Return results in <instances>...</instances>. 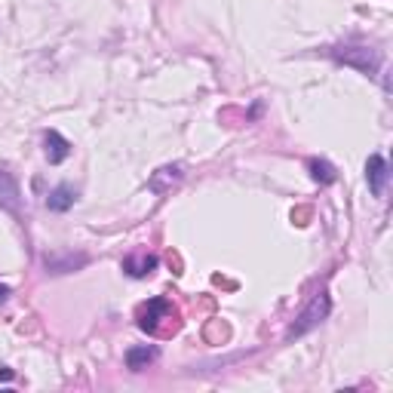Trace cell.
<instances>
[{
	"mask_svg": "<svg viewBox=\"0 0 393 393\" xmlns=\"http://www.w3.org/2000/svg\"><path fill=\"white\" fill-rule=\"evenodd\" d=\"M154 360H157V351H154V347H148V344H145V347H132V351L127 353L129 369H136V372H139V369H145V365H148V363H154Z\"/></svg>",
	"mask_w": 393,
	"mask_h": 393,
	"instance_id": "ba28073f",
	"label": "cell"
},
{
	"mask_svg": "<svg viewBox=\"0 0 393 393\" xmlns=\"http://www.w3.org/2000/svg\"><path fill=\"white\" fill-rule=\"evenodd\" d=\"M10 298V286H0V301Z\"/></svg>",
	"mask_w": 393,
	"mask_h": 393,
	"instance_id": "8fae6325",
	"label": "cell"
},
{
	"mask_svg": "<svg viewBox=\"0 0 393 393\" xmlns=\"http://www.w3.org/2000/svg\"><path fill=\"white\" fill-rule=\"evenodd\" d=\"M0 206L13 209V212L19 209V187H16L13 175L4 172V169H0Z\"/></svg>",
	"mask_w": 393,
	"mask_h": 393,
	"instance_id": "52a82bcc",
	"label": "cell"
},
{
	"mask_svg": "<svg viewBox=\"0 0 393 393\" xmlns=\"http://www.w3.org/2000/svg\"><path fill=\"white\" fill-rule=\"evenodd\" d=\"M74 200H77L74 187H71V184H59L56 191L47 196V206H49L52 212H68L71 206H74Z\"/></svg>",
	"mask_w": 393,
	"mask_h": 393,
	"instance_id": "8992f818",
	"label": "cell"
},
{
	"mask_svg": "<svg viewBox=\"0 0 393 393\" xmlns=\"http://www.w3.org/2000/svg\"><path fill=\"white\" fill-rule=\"evenodd\" d=\"M157 255H148V252H136V255H127L123 258V271H127L129 276H136V280H141V276H148L151 271H157Z\"/></svg>",
	"mask_w": 393,
	"mask_h": 393,
	"instance_id": "3957f363",
	"label": "cell"
},
{
	"mask_svg": "<svg viewBox=\"0 0 393 393\" xmlns=\"http://www.w3.org/2000/svg\"><path fill=\"white\" fill-rule=\"evenodd\" d=\"M326 317H329V295H326V292H317V298L310 301V305H307V310L298 317V323L292 326L289 338H298V335L310 332V329H314V326H319Z\"/></svg>",
	"mask_w": 393,
	"mask_h": 393,
	"instance_id": "6da1fadb",
	"label": "cell"
},
{
	"mask_svg": "<svg viewBox=\"0 0 393 393\" xmlns=\"http://www.w3.org/2000/svg\"><path fill=\"white\" fill-rule=\"evenodd\" d=\"M0 381H13V372L10 369H0Z\"/></svg>",
	"mask_w": 393,
	"mask_h": 393,
	"instance_id": "30bf717a",
	"label": "cell"
},
{
	"mask_svg": "<svg viewBox=\"0 0 393 393\" xmlns=\"http://www.w3.org/2000/svg\"><path fill=\"white\" fill-rule=\"evenodd\" d=\"M169 310H172V307H169V301H163V298L148 301V307L139 314V326L145 329V332H154V329H157V317L160 314H169Z\"/></svg>",
	"mask_w": 393,
	"mask_h": 393,
	"instance_id": "5b68a950",
	"label": "cell"
},
{
	"mask_svg": "<svg viewBox=\"0 0 393 393\" xmlns=\"http://www.w3.org/2000/svg\"><path fill=\"white\" fill-rule=\"evenodd\" d=\"M43 141H47V160H49V163H61V160L71 157V141L61 139L56 129H49Z\"/></svg>",
	"mask_w": 393,
	"mask_h": 393,
	"instance_id": "277c9868",
	"label": "cell"
},
{
	"mask_svg": "<svg viewBox=\"0 0 393 393\" xmlns=\"http://www.w3.org/2000/svg\"><path fill=\"white\" fill-rule=\"evenodd\" d=\"M365 178H369V187H372V194L375 196H381L384 194V187H387V160H384L381 154H372L369 157V163H365Z\"/></svg>",
	"mask_w": 393,
	"mask_h": 393,
	"instance_id": "7a4b0ae2",
	"label": "cell"
},
{
	"mask_svg": "<svg viewBox=\"0 0 393 393\" xmlns=\"http://www.w3.org/2000/svg\"><path fill=\"white\" fill-rule=\"evenodd\" d=\"M310 175H314L317 178V182H323V184H332L335 182V166L332 163H326V160H310Z\"/></svg>",
	"mask_w": 393,
	"mask_h": 393,
	"instance_id": "9c48e42d",
	"label": "cell"
}]
</instances>
